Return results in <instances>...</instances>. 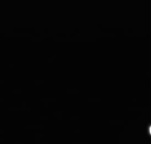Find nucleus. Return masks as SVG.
<instances>
[{"label": "nucleus", "instance_id": "nucleus-1", "mask_svg": "<svg viewBox=\"0 0 151 144\" xmlns=\"http://www.w3.org/2000/svg\"><path fill=\"white\" fill-rule=\"evenodd\" d=\"M149 133L151 134V125H150V127H149Z\"/></svg>", "mask_w": 151, "mask_h": 144}]
</instances>
